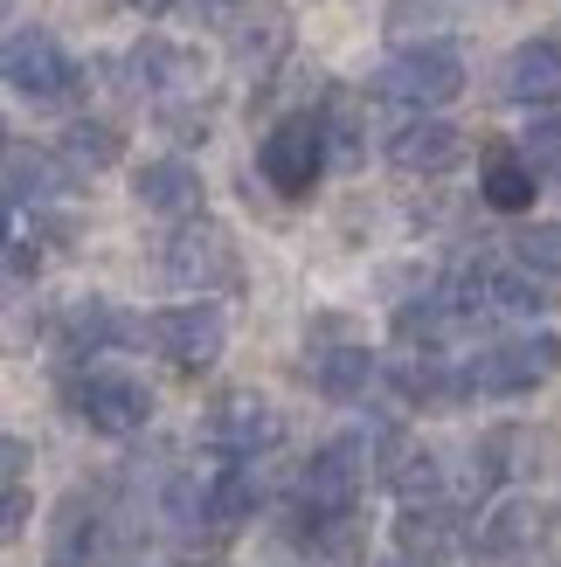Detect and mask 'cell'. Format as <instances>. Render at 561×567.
I'll return each instance as SVG.
<instances>
[{"label":"cell","instance_id":"19","mask_svg":"<svg viewBox=\"0 0 561 567\" xmlns=\"http://www.w3.org/2000/svg\"><path fill=\"white\" fill-rule=\"evenodd\" d=\"M63 339L83 353V347H119V339H139V326L125 319V311H111L104 298H83L63 311Z\"/></svg>","mask_w":561,"mask_h":567},{"label":"cell","instance_id":"17","mask_svg":"<svg viewBox=\"0 0 561 567\" xmlns=\"http://www.w3.org/2000/svg\"><path fill=\"white\" fill-rule=\"evenodd\" d=\"M313 381L319 394H333V402H360V394L375 388V353L368 347H333L313 360Z\"/></svg>","mask_w":561,"mask_h":567},{"label":"cell","instance_id":"16","mask_svg":"<svg viewBox=\"0 0 561 567\" xmlns=\"http://www.w3.org/2000/svg\"><path fill=\"white\" fill-rule=\"evenodd\" d=\"M479 194H486V208H499V215H527V208H534V194H541V174H534L520 153H499V159L486 166Z\"/></svg>","mask_w":561,"mask_h":567},{"label":"cell","instance_id":"4","mask_svg":"<svg viewBox=\"0 0 561 567\" xmlns=\"http://www.w3.org/2000/svg\"><path fill=\"white\" fill-rule=\"evenodd\" d=\"M8 83L28 104H63V97H76L83 70L70 63V49L55 42L49 28H14L8 35Z\"/></svg>","mask_w":561,"mask_h":567},{"label":"cell","instance_id":"18","mask_svg":"<svg viewBox=\"0 0 561 567\" xmlns=\"http://www.w3.org/2000/svg\"><path fill=\"white\" fill-rule=\"evenodd\" d=\"M381 485H396L409 505L430 498L437 492V457H430V450H416L409 436H388L381 443Z\"/></svg>","mask_w":561,"mask_h":567},{"label":"cell","instance_id":"22","mask_svg":"<svg viewBox=\"0 0 561 567\" xmlns=\"http://www.w3.org/2000/svg\"><path fill=\"white\" fill-rule=\"evenodd\" d=\"M396 547L409 560H443L458 540H451V519L437 513V505H402V519H396Z\"/></svg>","mask_w":561,"mask_h":567},{"label":"cell","instance_id":"2","mask_svg":"<svg viewBox=\"0 0 561 567\" xmlns=\"http://www.w3.org/2000/svg\"><path fill=\"white\" fill-rule=\"evenodd\" d=\"M257 174L285 194V202H305V194L319 187V174H326V125L313 118V111L277 118L264 132V146H257Z\"/></svg>","mask_w":561,"mask_h":567},{"label":"cell","instance_id":"23","mask_svg":"<svg viewBox=\"0 0 561 567\" xmlns=\"http://www.w3.org/2000/svg\"><path fill=\"white\" fill-rule=\"evenodd\" d=\"M55 187H63V174H55V159L28 153V146H14V153H8V202H14V208H28V202H49Z\"/></svg>","mask_w":561,"mask_h":567},{"label":"cell","instance_id":"3","mask_svg":"<svg viewBox=\"0 0 561 567\" xmlns=\"http://www.w3.org/2000/svg\"><path fill=\"white\" fill-rule=\"evenodd\" d=\"M561 374V339L554 332H520V339H499L479 360L465 367V381L479 394H527Z\"/></svg>","mask_w":561,"mask_h":567},{"label":"cell","instance_id":"21","mask_svg":"<svg viewBox=\"0 0 561 567\" xmlns=\"http://www.w3.org/2000/svg\"><path fill=\"white\" fill-rule=\"evenodd\" d=\"M119 153H125V138H119V125H104V118H76L63 132V159L76 166V174H104V166H119Z\"/></svg>","mask_w":561,"mask_h":567},{"label":"cell","instance_id":"7","mask_svg":"<svg viewBox=\"0 0 561 567\" xmlns=\"http://www.w3.org/2000/svg\"><path fill=\"white\" fill-rule=\"evenodd\" d=\"M153 347L174 360V367H215L222 347H230V319L208 305V298H194V305H166L153 311Z\"/></svg>","mask_w":561,"mask_h":567},{"label":"cell","instance_id":"1","mask_svg":"<svg viewBox=\"0 0 561 567\" xmlns=\"http://www.w3.org/2000/svg\"><path fill=\"white\" fill-rule=\"evenodd\" d=\"M465 91V55L451 42H409L375 70V97H396L416 111H437Z\"/></svg>","mask_w":561,"mask_h":567},{"label":"cell","instance_id":"13","mask_svg":"<svg viewBox=\"0 0 561 567\" xmlns=\"http://www.w3.org/2000/svg\"><path fill=\"white\" fill-rule=\"evenodd\" d=\"M527 554H534V505L527 498L492 505V519L479 526V567H513Z\"/></svg>","mask_w":561,"mask_h":567},{"label":"cell","instance_id":"8","mask_svg":"<svg viewBox=\"0 0 561 567\" xmlns=\"http://www.w3.org/2000/svg\"><path fill=\"white\" fill-rule=\"evenodd\" d=\"M360 477H368V450H360L354 436L326 443L319 457L305 464L298 498H305V513H313V526H319V519H347V505L360 498Z\"/></svg>","mask_w":561,"mask_h":567},{"label":"cell","instance_id":"28","mask_svg":"<svg viewBox=\"0 0 561 567\" xmlns=\"http://www.w3.org/2000/svg\"><path fill=\"white\" fill-rule=\"evenodd\" d=\"M187 8H202V14H222V8H243V0H187Z\"/></svg>","mask_w":561,"mask_h":567},{"label":"cell","instance_id":"6","mask_svg":"<svg viewBox=\"0 0 561 567\" xmlns=\"http://www.w3.org/2000/svg\"><path fill=\"white\" fill-rule=\"evenodd\" d=\"M166 277L187 284V291H202V298L208 291H230V284L243 277L230 229H215V221H187V229L166 243Z\"/></svg>","mask_w":561,"mask_h":567},{"label":"cell","instance_id":"20","mask_svg":"<svg viewBox=\"0 0 561 567\" xmlns=\"http://www.w3.org/2000/svg\"><path fill=\"white\" fill-rule=\"evenodd\" d=\"M249 513H257V477H249L243 464L215 471L208 492H202V519H215V526H243Z\"/></svg>","mask_w":561,"mask_h":567},{"label":"cell","instance_id":"10","mask_svg":"<svg viewBox=\"0 0 561 567\" xmlns=\"http://www.w3.org/2000/svg\"><path fill=\"white\" fill-rule=\"evenodd\" d=\"M499 97L513 104H561V42L534 35L499 63Z\"/></svg>","mask_w":561,"mask_h":567},{"label":"cell","instance_id":"12","mask_svg":"<svg viewBox=\"0 0 561 567\" xmlns=\"http://www.w3.org/2000/svg\"><path fill=\"white\" fill-rule=\"evenodd\" d=\"M458 153H465V132L451 118H409L388 138V159H396L402 174H443V166H458Z\"/></svg>","mask_w":561,"mask_h":567},{"label":"cell","instance_id":"24","mask_svg":"<svg viewBox=\"0 0 561 567\" xmlns=\"http://www.w3.org/2000/svg\"><path fill=\"white\" fill-rule=\"evenodd\" d=\"M513 257H520V270L561 284V221H534V229H520L513 236Z\"/></svg>","mask_w":561,"mask_h":567},{"label":"cell","instance_id":"15","mask_svg":"<svg viewBox=\"0 0 561 567\" xmlns=\"http://www.w3.org/2000/svg\"><path fill=\"white\" fill-rule=\"evenodd\" d=\"M479 305H499V311H520V319H534V311H548V291L534 270H486L471 277V311Z\"/></svg>","mask_w":561,"mask_h":567},{"label":"cell","instance_id":"9","mask_svg":"<svg viewBox=\"0 0 561 567\" xmlns=\"http://www.w3.org/2000/svg\"><path fill=\"white\" fill-rule=\"evenodd\" d=\"M277 436H285V415H277L264 394H222L208 409V443L230 450V457H257Z\"/></svg>","mask_w":561,"mask_h":567},{"label":"cell","instance_id":"14","mask_svg":"<svg viewBox=\"0 0 561 567\" xmlns=\"http://www.w3.org/2000/svg\"><path fill=\"white\" fill-rule=\"evenodd\" d=\"M132 83H139V91H153V97H166V91H187V83H194V55L181 49V42H139L132 49Z\"/></svg>","mask_w":561,"mask_h":567},{"label":"cell","instance_id":"11","mask_svg":"<svg viewBox=\"0 0 561 567\" xmlns=\"http://www.w3.org/2000/svg\"><path fill=\"white\" fill-rule=\"evenodd\" d=\"M132 194L146 215H166V221H187L194 208H202V174H194L187 159H146L132 174Z\"/></svg>","mask_w":561,"mask_h":567},{"label":"cell","instance_id":"26","mask_svg":"<svg viewBox=\"0 0 561 567\" xmlns=\"http://www.w3.org/2000/svg\"><path fill=\"white\" fill-rule=\"evenodd\" d=\"M28 526V492H21V477L8 485V533H21Z\"/></svg>","mask_w":561,"mask_h":567},{"label":"cell","instance_id":"25","mask_svg":"<svg viewBox=\"0 0 561 567\" xmlns=\"http://www.w3.org/2000/svg\"><path fill=\"white\" fill-rule=\"evenodd\" d=\"M520 159L534 166V174H541V166H561V118H541L534 132H527V153Z\"/></svg>","mask_w":561,"mask_h":567},{"label":"cell","instance_id":"5","mask_svg":"<svg viewBox=\"0 0 561 567\" xmlns=\"http://www.w3.org/2000/svg\"><path fill=\"white\" fill-rule=\"evenodd\" d=\"M70 402H76V415L91 422V430H104V436H132V430H146V422H153V394H146V381L119 374V367H98V374H83V381L70 388Z\"/></svg>","mask_w":561,"mask_h":567},{"label":"cell","instance_id":"27","mask_svg":"<svg viewBox=\"0 0 561 567\" xmlns=\"http://www.w3.org/2000/svg\"><path fill=\"white\" fill-rule=\"evenodd\" d=\"M139 14H174V8H187V0H132Z\"/></svg>","mask_w":561,"mask_h":567}]
</instances>
